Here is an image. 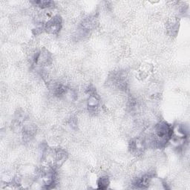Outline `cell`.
<instances>
[{
	"mask_svg": "<svg viewBox=\"0 0 190 190\" xmlns=\"http://www.w3.org/2000/svg\"><path fill=\"white\" fill-rule=\"evenodd\" d=\"M88 105H89L90 109H95L99 105L98 100L96 98L95 96H91L89 99V101H88Z\"/></svg>",
	"mask_w": 190,
	"mask_h": 190,
	"instance_id": "obj_4",
	"label": "cell"
},
{
	"mask_svg": "<svg viewBox=\"0 0 190 190\" xmlns=\"http://www.w3.org/2000/svg\"><path fill=\"white\" fill-rule=\"evenodd\" d=\"M155 133L157 137H158L160 140L167 141L172 138L173 128L170 126L166 122H161L157 125L155 128Z\"/></svg>",
	"mask_w": 190,
	"mask_h": 190,
	"instance_id": "obj_1",
	"label": "cell"
},
{
	"mask_svg": "<svg viewBox=\"0 0 190 190\" xmlns=\"http://www.w3.org/2000/svg\"><path fill=\"white\" fill-rule=\"evenodd\" d=\"M62 20L60 16H55L51 18L46 25V31L51 33H56L60 31L61 28Z\"/></svg>",
	"mask_w": 190,
	"mask_h": 190,
	"instance_id": "obj_2",
	"label": "cell"
},
{
	"mask_svg": "<svg viewBox=\"0 0 190 190\" xmlns=\"http://www.w3.org/2000/svg\"><path fill=\"white\" fill-rule=\"evenodd\" d=\"M109 180L107 177H100V180H99L98 181L99 189H106V188L108 187V186H109Z\"/></svg>",
	"mask_w": 190,
	"mask_h": 190,
	"instance_id": "obj_3",
	"label": "cell"
},
{
	"mask_svg": "<svg viewBox=\"0 0 190 190\" xmlns=\"http://www.w3.org/2000/svg\"><path fill=\"white\" fill-rule=\"evenodd\" d=\"M52 1H35V4L38 5L39 7H42V8H47V7H51L52 4Z\"/></svg>",
	"mask_w": 190,
	"mask_h": 190,
	"instance_id": "obj_5",
	"label": "cell"
}]
</instances>
